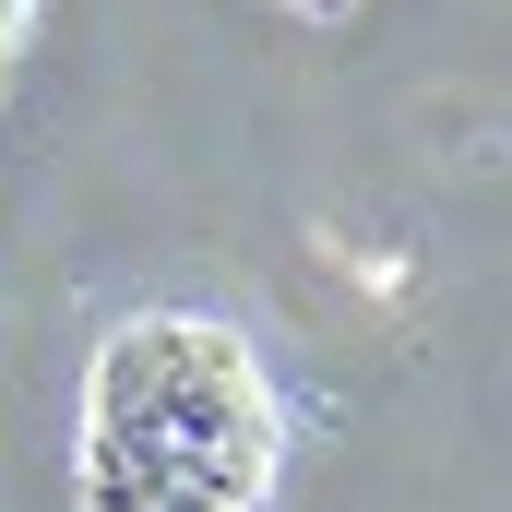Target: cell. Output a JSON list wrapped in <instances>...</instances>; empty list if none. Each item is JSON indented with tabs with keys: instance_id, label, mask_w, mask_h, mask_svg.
<instances>
[{
	"instance_id": "1",
	"label": "cell",
	"mask_w": 512,
	"mask_h": 512,
	"mask_svg": "<svg viewBox=\"0 0 512 512\" xmlns=\"http://www.w3.org/2000/svg\"><path fill=\"white\" fill-rule=\"evenodd\" d=\"M12 36H24V0H0V72H12Z\"/></svg>"
},
{
	"instance_id": "2",
	"label": "cell",
	"mask_w": 512,
	"mask_h": 512,
	"mask_svg": "<svg viewBox=\"0 0 512 512\" xmlns=\"http://www.w3.org/2000/svg\"><path fill=\"white\" fill-rule=\"evenodd\" d=\"M286 12H346V0H286Z\"/></svg>"
}]
</instances>
